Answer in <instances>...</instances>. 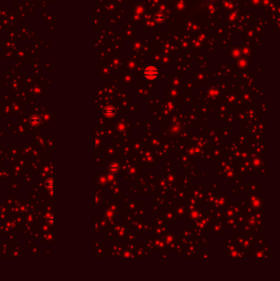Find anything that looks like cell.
<instances>
[{"mask_svg": "<svg viewBox=\"0 0 280 281\" xmlns=\"http://www.w3.org/2000/svg\"><path fill=\"white\" fill-rule=\"evenodd\" d=\"M272 248L269 244H264L262 247L252 248L250 250L251 258H272Z\"/></svg>", "mask_w": 280, "mask_h": 281, "instance_id": "cell-1", "label": "cell"}, {"mask_svg": "<svg viewBox=\"0 0 280 281\" xmlns=\"http://www.w3.org/2000/svg\"><path fill=\"white\" fill-rule=\"evenodd\" d=\"M136 258H149L151 255L154 254V252H151L147 249L145 244H137V247L134 251Z\"/></svg>", "mask_w": 280, "mask_h": 281, "instance_id": "cell-2", "label": "cell"}, {"mask_svg": "<svg viewBox=\"0 0 280 281\" xmlns=\"http://www.w3.org/2000/svg\"><path fill=\"white\" fill-rule=\"evenodd\" d=\"M226 255H228V256L229 258L238 259V258H246L247 256V253L246 250H244L243 248L238 246V247L233 248V250H231L230 252H228Z\"/></svg>", "mask_w": 280, "mask_h": 281, "instance_id": "cell-3", "label": "cell"}, {"mask_svg": "<svg viewBox=\"0 0 280 281\" xmlns=\"http://www.w3.org/2000/svg\"><path fill=\"white\" fill-rule=\"evenodd\" d=\"M144 77L146 80H155L159 77V70L153 65H149L144 70Z\"/></svg>", "mask_w": 280, "mask_h": 281, "instance_id": "cell-4", "label": "cell"}, {"mask_svg": "<svg viewBox=\"0 0 280 281\" xmlns=\"http://www.w3.org/2000/svg\"><path fill=\"white\" fill-rule=\"evenodd\" d=\"M164 243H165V249L167 251H171L173 249L175 244L177 243V238L175 234H167L163 238Z\"/></svg>", "mask_w": 280, "mask_h": 281, "instance_id": "cell-5", "label": "cell"}, {"mask_svg": "<svg viewBox=\"0 0 280 281\" xmlns=\"http://www.w3.org/2000/svg\"><path fill=\"white\" fill-rule=\"evenodd\" d=\"M198 252H199V249L197 246L185 247L182 256L183 258H196Z\"/></svg>", "mask_w": 280, "mask_h": 281, "instance_id": "cell-6", "label": "cell"}, {"mask_svg": "<svg viewBox=\"0 0 280 281\" xmlns=\"http://www.w3.org/2000/svg\"><path fill=\"white\" fill-rule=\"evenodd\" d=\"M153 241H154V246H155V251L166 250L165 249V243H164L163 238L155 237V238H153Z\"/></svg>", "mask_w": 280, "mask_h": 281, "instance_id": "cell-7", "label": "cell"}, {"mask_svg": "<svg viewBox=\"0 0 280 281\" xmlns=\"http://www.w3.org/2000/svg\"><path fill=\"white\" fill-rule=\"evenodd\" d=\"M196 258H202V259H211L213 258V252L212 251H201L198 252Z\"/></svg>", "mask_w": 280, "mask_h": 281, "instance_id": "cell-8", "label": "cell"}, {"mask_svg": "<svg viewBox=\"0 0 280 281\" xmlns=\"http://www.w3.org/2000/svg\"><path fill=\"white\" fill-rule=\"evenodd\" d=\"M198 247L201 248H209V237H200L198 239Z\"/></svg>", "mask_w": 280, "mask_h": 281, "instance_id": "cell-9", "label": "cell"}, {"mask_svg": "<svg viewBox=\"0 0 280 281\" xmlns=\"http://www.w3.org/2000/svg\"><path fill=\"white\" fill-rule=\"evenodd\" d=\"M121 257H124V258H136V255L132 251H131L127 248H124L122 250V252H121Z\"/></svg>", "mask_w": 280, "mask_h": 281, "instance_id": "cell-10", "label": "cell"}, {"mask_svg": "<svg viewBox=\"0 0 280 281\" xmlns=\"http://www.w3.org/2000/svg\"><path fill=\"white\" fill-rule=\"evenodd\" d=\"M146 247L147 249H149L151 252H154L155 250V246H154V241H153V238H150V237H147L146 238Z\"/></svg>", "mask_w": 280, "mask_h": 281, "instance_id": "cell-11", "label": "cell"}, {"mask_svg": "<svg viewBox=\"0 0 280 281\" xmlns=\"http://www.w3.org/2000/svg\"><path fill=\"white\" fill-rule=\"evenodd\" d=\"M173 251L175 252V253H177V254L182 255V253H183V251H184V247L182 246V245H181L179 243H177L175 244V246H174V248H173Z\"/></svg>", "mask_w": 280, "mask_h": 281, "instance_id": "cell-12", "label": "cell"}, {"mask_svg": "<svg viewBox=\"0 0 280 281\" xmlns=\"http://www.w3.org/2000/svg\"><path fill=\"white\" fill-rule=\"evenodd\" d=\"M104 113L105 114V115L113 116L115 114V109L113 107H106L104 110Z\"/></svg>", "mask_w": 280, "mask_h": 281, "instance_id": "cell-13", "label": "cell"}, {"mask_svg": "<svg viewBox=\"0 0 280 281\" xmlns=\"http://www.w3.org/2000/svg\"><path fill=\"white\" fill-rule=\"evenodd\" d=\"M160 257L163 259H168V258H172V256L171 254L168 253V251L162 250V251H160Z\"/></svg>", "mask_w": 280, "mask_h": 281, "instance_id": "cell-14", "label": "cell"}, {"mask_svg": "<svg viewBox=\"0 0 280 281\" xmlns=\"http://www.w3.org/2000/svg\"><path fill=\"white\" fill-rule=\"evenodd\" d=\"M137 243H127L125 244V248L129 249L131 251H132V252H134V251L136 250V247H137Z\"/></svg>", "mask_w": 280, "mask_h": 281, "instance_id": "cell-15", "label": "cell"}, {"mask_svg": "<svg viewBox=\"0 0 280 281\" xmlns=\"http://www.w3.org/2000/svg\"><path fill=\"white\" fill-rule=\"evenodd\" d=\"M127 243H137L136 237L135 235H128V238H127Z\"/></svg>", "mask_w": 280, "mask_h": 281, "instance_id": "cell-16", "label": "cell"}, {"mask_svg": "<svg viewBox=\"0 0 280 281\" xmlns=\"http://www.w3.org/2000/svg\"><path fill=\"white\" fill-rule=\"evenodd\" d=\"M155 18L156 19V21H161L163 20V14H161V13H157L156 15H155Z\"/></svg>", "mask_w": 280, "mask_h": 281, "instance_id": "cell-17", "label": "cell"}, {"mask_svg": "<svg viewBox=\"0 0 280 281\" xmlns=\"http://www.w3.org/2000/svg\"><path fill=\"white\" fill-rule=\"evenodd\" d=\"M255 243L258 244V246H259V247H262L264 244H265V242H264V238H262V239H260V238L256 239Z\"/></svg>", "mask_w": 280, "mask_h": 281, "instance_id": "cell-18", "label": "cell"}]
</instances>
